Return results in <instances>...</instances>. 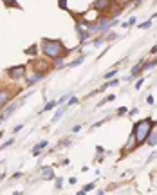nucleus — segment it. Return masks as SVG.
<instances>
[{
    "label": "nucleus",
    "instance_id": "nucleus-1",
    "mask_svg": "<svg viewBox=\"0 0 157 195\" xmlns=\"http://www.w3.org/2000/svg\"><path fill=\"white\" fill-rule=\"evenodd\" d=\"M42 51L47 58H53V60L60 58L67 53L60 40H49V38H42Z\"/></svg>",
    "mask_w": 157,
    "mask_h": 195
},
{
    "label": "nucleus",
    "instance_id": "nucleus-2",
    "mask_svg": "<svg viewBox=\"0 0 157 195\" xmlns=\"http://www.w3.org/2000/svg\"><path fill=\"white\" fill-rule=\"evenodd\" d=\"M153 125H155V121L150 119V118L141 119V121H137L136 125H134V130H132V132H134V136H136L137 145H145V143H146V137H148V134L152 132Z\"/></svg>",
    "mask_w": 157,
    "mask_h": 195
},
{
    "label": "nucleus",
    "instance_id": "nucleus-3",
    "mask_svg": "<svg viewBox=\"0 0 157 195\" xmlns=\"http://www.w3.org/2000/svg\"><path fill=\"white\" fill-rule=\"evenodd\" d=\"M7 76L13 78V80H20L26 76V65H16V67H11L7 69Z\"/></svg>",
    "mask_w": 157,
    "mask_h": 195
},
{
    "label": "nucleus",
    "instance_id": "nucleus-4",
    "mask_svg": "<svg viewBox=\"0 0 157 195\" xmlns=\"http://www.w3.org/2000/svg\"><path fill=\"white\" fill-rule=\"evenodd\" d=\"M110 6H112V0H94L92 9H94V11H99V13H103V11H107Z\"/></svg>",
    "mask_w": 157,
    "mask_h": 195
},
{
    "label": "nucleus",
    "instance_id": "nucleus-5",
    "mask_svg": "<svg viewBox=\"0 0 157 195\" xmlns=\"http://www.w3.org/2000/svg\"><path fill=\"white\" fill-rule=\"evenodd\" d=\"M40 175H42V179L51 181V179H54V170H53L51 166H43V168L40 170Z\"/></svg>",
    "mask_w": 157,
    "mask_h": 195
},
{
    "label": "nucleus",
    "instance_id": "nucleus-6",
    "mask_svg": "<svg viewBox=\"0 0 157 195\" xmlns=\"http://www.w3.org/2000/svg\"><path fill=\"white\" fill-rule=\"evenodd\" d=\"M136 146H139V145H137V141H136V136H134V132H132V134H130V137H128V141H126V145H125L123 154H126V152H132Z\"/></svg>",
    "mask_w": 157,
    "mask_h": 195
},
{
    "label": "nucleus",
    "instance_id": "nucleus-7",
    "mask_svg": "<svg viewBox=\"0 0 157 195\" xmlns=\"http://www.w3.org/2000/svg\"><path fill=\"white\" fill-rule=\"evenodd\" d=\"M43 78H45V76H43V72H34L33 76H29V78H27V85H34V83L42 81Z\"/></svg>",
    "mask_w": 157,
    "mask_h": 195
},
{
    "label": "nucleus",
    "instance_id": "nucleus-8",
    "mask_svg": "<svg viewBox=\"0 0 157 195\" xmlns=\"http://www.w3.org/2000/svg\"><path fill=\"white\" fill-rule=\"evenodd\" d=\"M11 99V92H7V91H0V108L2 107H6V103Z\"/></svg>",
    "mask_w": 157,
    "mask_h": 195
},
{
    "label": "nucleus",
    "instance_id": "nucleus-9",
    "mask_svg": "<svg viewBox=\"0 0 157 195\" xmlns=\"http://www.w3.org/2000/svg\"><path fill=\"white\" fill-rule=\"evenodd\" d=\"M67 107H69V105H61V107L58 108V110H56V114H54V118L51 119L53 123H56V121H60V118H61V116L65 114V110H67Z\"/></svg>",
    "mask_w": 157,
    "mask_h": 195
},
{
    "label": "nucleus",
    "instance_id": "nucleus-10",
    "mask_svg": "<svg viewBox=\"0 0 157 195\" xmlns=\"http://www.w3.org/2000/svg\"><path fill=\"white\" fill-rule=\"evenodd\" d=\"M146 145H148V146H157V132H150V134H148Z\"/></svg>",
    "mask_w": 157,
    "mask_h": 195
},
{
    "label": "nucleus",
    "instance_id": "nucleus-11",
    "mask_svg": "<svg viewBox=\"0 0 157 195\" xmlns=\"http://www.w3.org/2000/svg\"><path fill=\"white\" fill-rule=\"evenodd\" d=\"M47 146V141H42V143H38L34 148H33V156H40L42 154V150Z\"/></svg>",
    "mask_w": 157,
    "mask_h": 195
},
{
    "label": "nucleus",
    "instance_id": "nucleus-12",
    "mask_svg": "<svg viewBox=\"0 0 157 195\" xmlns=\"http://www.w3.org/2000/svg\"><path fill=\"white\" fill-rule=\"evenodd\" d=\"M118 83H119V80H108V81H107V83H105V85L101 87V89H98V91H99V92H103V91L110 89V87H116Z\"/></svg>",
    "mask_w": 157,
    "mask_h": 195
},
{
    "label": "nucleus",
    "instance_id": "nucleus-13",
    "mask_svg": "<svg viewBox=\"0 0 157 195\" xmlns=\"http://www.w3.org/2000/svg\"><path fill=\"white\" fill-rule=\"evenodd\" d=\"M96 188V183H91V184H87V186H83L80 191H78V195H85V193H88L91 190H94Z\"/></svg>",
    "mask_w": 157,
    "mask_h": 195
},
{
    "label": "nucleus",
    "instance_id": "nucleus-14",
    "mask_svg": "<svg viewBox=\"0 0 157 195\" xmlns=\"http://www.w3.org/2000/svg\"><path fill=\"white\" fill-rule=\"evenodd\" d=\"M155 65H157V58H153V60H150V61H146V63H143V71H148V69L155 67Z\"/></svg>",
    "mask_w": 157,
    "mask_h": 195
},
{
    "label": "nucleus",
    "instance_id": "nucleus-15",
    "mask_svg": "<svg viewBox=\"0 0 157 195\" xmlns=\"http://www.w3.org/2000/svg\"><path fill=\"white\" fill-rule=\"evenodd\" d=\"M83 61H85V56H80V58H76L74 61H71V63H69V67H71V69H74V67H78V65H81Z\"/></svg>",
    "mask_w": 157,
    "mask_h": 195
},
{
    "label": "nucleus",
    "instance_id": "nucleus-16",
    "mask_svg": "<svg viewBox=\"0 0 157 195\" xmlns=\"http://www.w3.org/2000/svg\"><path fill=\"white\" fill-rule=\"evenodd\" d=\"M58 105H60V103H58L56 99H54V101H49V103H47L45 107L42 108V112H47V110H51V108H54V107H58Z\"/></svg>",
    "mask_w": 157,
    "mask_h": 195
},
{
    "label": "nucleus",
    "instance_id": "nucleus-17",
    "mask_svg": "<svg viewBox=\"0 0 157 195\" xmlns=\"http://www.w3.org/2000/svg\"><path fill=\"white\" fill-rule=\"evenodd\" d=\"M54 65H56V69H61V67H65V58H63V56H60V58H54Z\"/></svg>",
    "mask_w": 157,
    "mask_h": 195
},
{
    "label": "nucleus",
    "instance_id": "nucleus-18",
    "mask_svg": "<svg viewBox=\"0 0 157 195\" xmlns=\"http://www.w3.org/2000/svg\"><path fill=\"white\" fill-rule=\"evenodd\" d=\"M2 2H4V4H6L7 7H20L16 0H2Z\"/></svg>",
    "mask_w": 157,
    "mask_h": 195
},
{
    "label": "nucleus",
    "instance_id": "nucleus-19",
    "mask_svg": "<svg viewBox=\"0 0 157 195\" xmlns=\"http://www.w3.org/2000/svg\"><path fill=\"white\" fill-rule=\"evenodd\" d=\"M139 29H150L152 27V20H146V22H141V24L137 26Z\"/></svg>",
    "mask_w": 157,
    "mask_h": 195
},
{
    "label": "nucleus",
    "instance_id": "nucleus-20",
    "mask_svg": "<svg viewBox=\"0 0 157 195\" xmlns=\"http://www.w3.org/2000/svg\"><path fill=\"white\" fill-rule=\"evenodd\" d=\"M116 74H118V69H114V71H108V72L103 76V78H105V80H112V78H114Z\"/></svg>",
    "mask_w": 157,
    "mask_h": 195
},
{
    "label": "nucleus",
    "instance_id": "nucleus-21",
    "mask_svg": "<svg viewBox=\"0 0 157 195\" xmlns=\"http://www.w3.org/2000/svg\"><path fill=\"white\" fill-rule=\"evenodd\" d=\"M136 22H137V20H136V18H130V20H128V22H123V24H121V26H123V27H132V26H134V24H136Z\"/></svg>",
    "mask_w": 157,
    "mask_h": 195
},
{
    "label": "nucleus",
    "instance_id": "nucleus-22",
    "mask_svg": "<svg viewBox=\"0 0 157 195\" xmlns=\"http://www.w3.org/2000/svg\"><path fill=\"white\" fill-rule=\"evenodd\" d=\"M114 99H116V94H110V96H107V98H105V99H103L99 105H105V103H108V101H114Z\"/></svg>",
    "mask_w": 157,
    "mask_h": 195
},
{
    "label": "nucleus",
    "instance_id": "nucleus-23",
    "mask_svg": "<svg viewBox=\"0 0 157 195\" xmlns=\"http://www.w3.org/2000/svg\"><path fill=\"white\" fill-rule=\"evenodd\" d=\"M153 159H157V152H152V154L148 156V159H146V164H148V163H152Z\"/></svg>",
    "mask_w": 157,
    "mask_h": 195
},
{
    "label": "nucleus",
    "instance_id": "nucleus-24",
    "mask_svg": "<svg viewBox=\"0 0 157 195\" xmlns=\"http://www.w3.org/2000/svg\"><path fill=\"white\" fill-rule=\"evenodd\" d=\"M76 103H78V98H74V96L67 99V105H69V107H71V105H76Z\"/></svg>",
    "mask_w": 157,
    "mask_h": 195
},
{
    "label": "nucleus",
    "instance_id": "nucleus-25",
    "mask_svg": "<svg viewBox=\"0 0 157 195\" xmlns=\"http://www.w3.org/2000/svg\"><path fill=\"white\" fill-rule=\"evenodd\" d=\"M13 143H15V139H7V141H6V143L2 145V150H4V148H7V146H11Z\"/></svg>",
    "mask_w": 157,
    "mask_h": 195
},
{
    "label": "nucleus",
    "instance_id": "nucleus-26",
    "mask_svg": "<svg viewBox=\"0 0 157 195\" xmlns=\"http://www.w3.org/2000/svg\"><path fill=\"white\" fill-rule=\"evenodd\" d=\"M143 83H145V80H143V78L136 81V89H137V91H139V89H141V87H143Z\"/></svg>",
    "mask_w": 157,
    "mask_h": 195
},
{
    "label": "nucleus",
    "instance_id": "nucleus-27",
    "mask_svg": "<svg viewBox=\"0 0 157 195\" xmlns=\"http://www.w3.org/2000/svg\"><path fill=\"white\" fill-rule=\"evenodd\" d=\"M126 110H128V108H126V107H121V108H119V110H118V116H123V114H126Z\"/></svg>",
    "mask_w": 157,
    "mask_h": 195
},
{
    "label": "nucleus",
    "instance_id": "nucleus-28",
    "mask_svg": "<svg viewBox=\"0 0 157 195\" xmlns=\"http://www.w3.org/2000/svg\"><path fill=\"white\" fill-rule=\"evenodd\" d=\"M36 53V47H31V49H26V54H34Z\"/></svg>",
    "mask_w": 157,
    "mask_h": 195
},
{
    "label": "nucleus",
    "instance_id": "nucleus-29",
    "mask_svg": "<svg viewBox=\"0 0 157 195\" xmlns=\"http://www.w3.org/2000/svg\"><path fill=\"white\" fill-rule=\"evenodd\" d=\"M96 152H98V156H99V154H103V152H105V148L98 145V146H96Z\"/></svg>",
    "mask_w": 157,
    "mask_h": 195
},
{
    "label": "nucleus",
    "instance_id": "nucleus-30",
    "mask_svg": "<svg viewBox=\"0 0 157 195\" xmlns=\"http://www.w3.org/2000/svg\"><path fill=\"white\" fill-rule=\"evenodd\" d=\"M61 184H63V181H61V179H60V177H58V179H56V188H58V190H60V188H61Z\"/></svg>",
    "mask_w": 157,
    "mask_h": 195
},
{
    "label": "nucleus",
    "instance_id": "nucleus-31",
    "mask_svg": "<svg viewBox=\"0 0 157 195\" xmlns=\"http://www.w3.org/2000/svg\"><path fill=\"white\" fill-rule=\"evenodd\" d=\"M94 45H96V47H99V45H103V40H101V38H98V40L94 42Z\"/></svg>",
    "mask_w": 157,
    "mask_h": 195
},
{
    "label": "nucleus",
    "instance_id": "nucleus-32",
    "mask_svg": "<svg viewBox=\"0 0 157 195\" xmlns=\"http://www.w3.org/2000/svg\"><path fill=\"white\" fill-rule=\"evenodd\" d=\"M146 103H148V105H153V96H148V98H146Z\"/></svg>",
    "mask_w": 157,
    "mask_h": 195
},
{
    "label": "nucleus",
    "instance_id": "nucleus-33",
    "mask_svg": "<svg viewBox=\"0 0 157 195\" xmlns=\"http://www.w3.org/2000/svg\"><path fill=\"white\" fill-rule=\"evenodd\" d=\"M65 2H67V0H60V7H61V9H65V7H67V4H65Z\"/></svg>",
    "mask_w": 157,
    "mask_h": 195
},
{
    "label": "nucleus",
    "instance_id": "nucleus-34",
    "mask_svg": "<svg viewBox=\"0 0 157 195\" xmlns=\"http://www.w3.org/2000/svg\"><path fill=\"white\" fill-rule=\"evenodd\" d=\"M80 130H81V125H76V126L72 128V132H80Z\"/></svg>",
    "mask_w": 157,
    "mask_h": 195
},
{
    "label": "nucleus",
    "instance_id": "nucleus-35",
    "mask_svg": "<svg viewBox=\"0 0 157 195\" xmlns=\"http://www.w3.org/2000/svg\"><path fill=\"white\" fill-rule=\"evenodd\" d=\"M22 128H24V125H18V126H15V132H20Z\"/></svg>",
    "mask_w": 157,
    "mask_h": 195
},
{
    "label": "nucleus",
    "instance_id": "nucleus-36",
    "mask_svg": "<svg viewBox=\"0 0 157 195\" xmlns=\"http://www.w3.org/2000/svg\"><path fill=\"white\" fill-rule=\"evenodd\" d=\"M0 139H2V132H0Z\"/></svg>",
    "mask_w": 157,
    "mask_h": 195
}]
</instances>
